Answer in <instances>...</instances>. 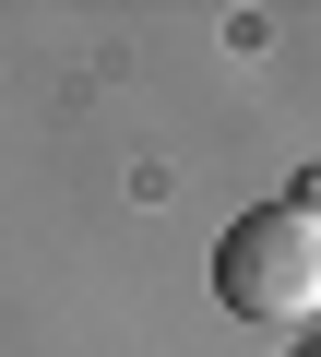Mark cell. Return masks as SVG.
Instances as JSON below:
<instances>
[{"mask_svg": "<svg viewBox=\"0 0 321 357\" xmlns=\"http://www.w3.org/2000/svg\"><path fill=\"white\" fill-rule=\"evenodd\" d=\"M214 298L250 310V321H297V310L321 298V215H309V191H285L274 215H238V227H226Z\"/></svg>", "mask_w": 321, "mask_h": 357, "instance_id": "6da1fadb", "label": "cell"}]
</instances>
